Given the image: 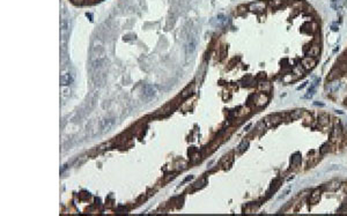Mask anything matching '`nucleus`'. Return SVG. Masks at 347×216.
I'll return each mask as SVG.
<instances>
[{
  "label": "nucleus",
  "mask_w": 347,
  "mask_h": 216,
  "mask_svg": "<svg viewBox=\"0 0 347 216\" xmlns=\"http://www.w3.org/2000/svg\"><path fill=\"white\" fill-rule=\"evenodd\" d=\"M196 40H190L189 42V44H188V50H186V53L188 55H191L193 51H194V49H196Z\"/></svg>",
  "instance_id": "obj_8"
},
{
  "label": "nucleus",
  "mask_w": 347,
  "mask_h": 216,
  "mask_svg": "<svg viewBox=\"0 0 347 216\" xmlns=\"http://www.w3.org/2000/svg\"><path fill=\"white\" fill-rule=\"evenodd\" d=\"M72 81H73V77H72L71 74H63L61 77H60V82H61V84H64V85L70 84Z\"/></svg>",
  "instance_id": "obj_2"
},
{
  "label": "nucleus",
  "mask_w": 347,
  "mask_h": 216,
  "mask_svg": "<svg viewBox=\"0 0 347 216\" xmlns=\"http://www.w3.org/2000/svg\"><path fill=\"white\" fill-rule=\"evenodd\" d=\"M300 76H297L296 74L294 75V74H288V75H286L282 80H284V82H286V83H288V82H290V81H295V80H297Z\"/></svg>",
  "instance_id": "obj_9"
},
{
  "label": "nucleus",
  "mask_w": 347,
  "mask_h": 216,
  "mask_svg": "<svg viewBox=\"0 0 347 216\" xmlns=\"http://www.w3.org/2000/svg\"><path fill=\"white\" fill-rule=\"evenodd\" d=\"M294 73L297 75V76H301L302 75V69H301V66H296V67H294Z\"/></svg>",
  "instance_id": "obj_12"
},
{
  "label": "nucleus",
  "mask_w": 347,
  "mask_h": 216,
  "mask_svg": "<svg viewBox=\"0 0 347 216\" xmlns=\"http://www.w3.org/2000/svg\"><path fill=\"white\" fill-rule=\"evenodd\" d=\"M317 161H318V157H313V158H309V159H308V164H310V165H311V164H315Z\"/></svg>",
  "instance_id": "obj_15"
},
{
  "label": "nucleus",
  "mask_w": 347,
  "mask_h": 216,
  "mask_svg": "<svg viewBox=\"0 0 347 216\" xmlns=\"http://www.w3.org/2000/svg\"><path fill=\"white\" fill-rule=\"evenodd\" d=\"M316 65V60L313 59L311 57H306L302 59V66L304 69H310Z\"/></svg>",
  "instance_id": "obj_1"
},
{
  "label": "nucleus",
  "mask_w": 347,
  "mask_h": 216,
  "mask_svg": "<svg viewBox=\"0 0 347 216\" xmlns=\"http://www.w3.org/2000/svg\"><path fill=\"white\" fill-rule=\"evenodd\" d=\"M306 85H307V82H306V83H303V84H302V85H300V87H298V88H297V90H301V89H303V88H304V87H306Z\"/></svg>",
  "instance_id": "obj_17"
},
{
  "label": "nucleus",
  "mask_w": 347,
  "mask_h": 216,
  "mask_svg": "<svg viewBox=\"0 0 347 216\" xmlns=\"http://www.w3.org/2000/svg\"><path fill=\"white\" fill-rule=\"evenodd\" d=\"M265 3H263V1H259V3H255V4H251L250 5V9H252V11H255V9H258V11H262V9H264L265 8Z\"/></svg>",
  "instance_id": "obj_3"
},
{
  "label": "nucleus",
  "mask_w": 347,
  "mask_h": 216,
  "mask_svg": "<svg viewBox=\"0 0 347 216\" xmlns=\"http://www.w3.org/2000/svg\"><path fill=\"white\" fill-rule=\"evenodd\" d=\"M301 161V157H296V156H294L293 158H292V165H295V164H297L298 162Z\"/></svg>",
  "instance_id": "obj_14"
},
{
  "label": "nucleus",
  "mask_w": 347,
  "mask_h": 216,
  "mask_svg": "<svg viewBox=\"0 0 347 216\" xmlns=\"http://www.w3.org/2000/svg\"><path fill=\"white\" fill-rule=\"evenodd\" d=\"M332 30L337 31V30H338V27H337V26H332Z\"/></svg>",
  "instance_id": "obj_18"
},
{
  "label": "nucleus",
  "mask_w": 347,
  "mask_h": 216,
  "mask_svg": "<svg viewBox=\"0 0 347 216\" xmlns=\"http://www.w3.org/2000/svg\"><path fill=\"white\" fill-rule=\"evenodd\" d=\"M329 149H330V145H324V146L319 149V153H321V154H325L326 151H329Z\"/></svg>",
  "instance_id": "obj_13"
},
{
  "label": "nucleus",
  "mask_w": 347,
  "mask_h": 216,
  "mask_svg": "<svg viewBox=\"0 0 347 216\" xmlns=\"http://www.w3.org/2000/svg\"><path fill=\"white\" fill-rule=\"evenodd\" d=\"M319 198H321V191L319 190H316L313 192L311 196H310V202L311 203H315L317 201H319Z\"/></svg>",
  "instance_id": "obj_5"
},
{
  "label": "nucleus",
  "mask_w": 347,
  "mask_h": 216,
  "mask_svg": "<svg viewBox=\"0 0 347 216\" xmlns=\"http://www.w3.org/2000/svg\"><path fill=\"white\" fill-rule=\"evenodd\" d=\"M310 27H311V30H313V31H316V30L318 29V24H317L316 22H313Z\"/></svg>",
  "instance_id": "obj_16"
},
{
  "label": "nucleus",
  "mask_w": 347,
  "mask_h": 216,
  "mask_svg": "<svg viewBox=\"0 0 347 216\" xmlns=\"http://www.w3.org/2000/svg\"><path fill=\"white\" fill-rule=\"evenodd\" d=\"M338 188H339V183L338 182H331L327 185V190H330V191H336Z\"/></svg>",
  "instance_id": "obj_10"
},
{
  "label": "nucleus",
  "mask_w": 347,
  "mask_h": 216,
  "mask_svg": "<svg viewBox=\"0 0 347 216\" xmlns=\"http://www.w3.org/2000/svg\"><path fill=\"white\" fill-rule=\"evenodd\" d=\"M329 119H330L329 116L323 113V114H321V116L318 117V122H319L322 126H326V125H329V122H330Z\"/></svg>",
  "instance_id": "obj_4"
},
{
  "label": "nucleus",
  "mask_w": 347,
  "mask_h": 216,
  "mask_svg": "<svg viewBox=\"0 0 347 216\" xmlns=\"http://www.w3.org/2000/svg\"><path fill=\"white\" fill-rule=\"evenodd\" d=\"M308 55H310L311 57H316L319 55V46L318 45H314L310 48V50L308 51Z\"/></svg>",
  "instance_id": "obj_6"
},
{
  "label": "nucleus",
  "mask_w": 347,
  "mask_h": 216,
  "mask_svg": "<svg viewBox=\"0 0 347 216\" xmlns=\"http://www.w3.org/2000/svg\"><path fill=\"white\" fill-rule=\"evenodd\" d=\"M302 116H303L302 110H295V111H293V112L290 113V119H292V120H296V119L301 118Z\"/></svg>",
  "instance_id": "obj_7"
},
{
  "label": "nucleus",
  "mask_w": 347,
  "mask_h": 216,
  "mask_svg": "<svg viewBox=\"0 0 347 216\" xmlns=\"http://www.w3.org/2000/svg\"><path fill=\"white\" fill-rule=\"evenodd\" d=\"M282 4V0H271L270 1V5L273 6V7H278Z\"/></svg>",
  "instance_id": "obj_11"
}]
</instances>
